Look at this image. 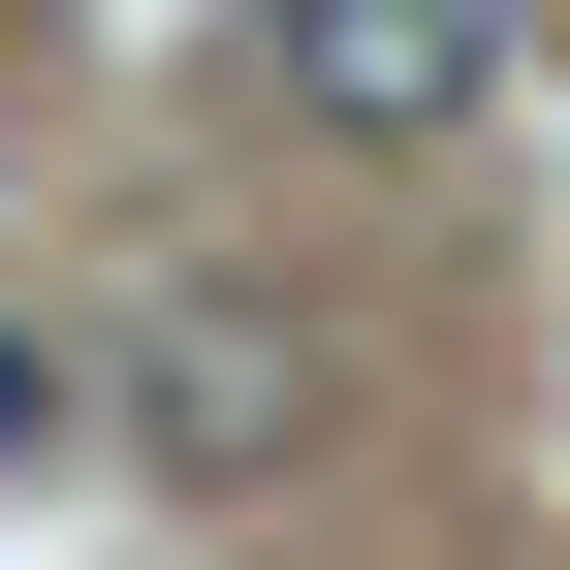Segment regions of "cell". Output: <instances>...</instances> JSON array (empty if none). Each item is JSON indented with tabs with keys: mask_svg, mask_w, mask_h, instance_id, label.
I'll use <instances>...</instances> for the list:
<instances>
[{
	"mask_svg": "<svg viewBox=\"0 0 570 570\" xmlns=\"http://www.w3.org/2000/svg\"><path fill=\"white\" fill-rule=\"evenodd\" d=\"M63 444H96V381H63V348L0 317V475H63Z\"/></svg>",
	"mask_w": 570,
	"mask_h": 570,
	"instance_id": "obj_3",
	"label": "cell"
},
{
	"mask_svg": "<svg viewBox=\"0 0 570 570\" xmlns=\"http://www.w3.org/2000/svg\"><path fill=\"white\" fill-rule=\"evenodd\" d=\"M285 444H317V348H285L254 285H127V475H159V508H254Z\"/></svg>",
	"mask_w": 570,
	"mask_h": 570,
	"instance_id": "obj_1",
	"label": "cell"
},
{
	"mask_svg": "<svg viewBox=\"0 0 570 570\" xmlns=\"http://www.w3.org/2000/svg\"><path fill=\"white\" fill-rule=\"evenodd\" d=\"M254 96H285V127H348V159H412V127L508 96V0H254Z\"/></svg>",
	"mask_w": 570,
	"mask_h": 570,
	"instance_id": "obj_2",
	"label": "cell"
}]
</instances>
